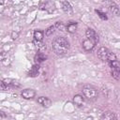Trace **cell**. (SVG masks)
I'll return each instance as SVG.
<instances>
[{"label": "cell", "mask_w": 120, "mask_h": 120, "mask_svg": "<svg viewBox=\"0 0 120 120\" xmlns=\"http://www.w3.org/2000/svg\"><path fill=\"white\" fill-rule=\"evenodd\" d=\"M52 49L57 55L65 54L69 49V42L64 37H57L52 43Z\"/></svg>", "instance_id": "cell-1"}, {"label": "cell", "mask_w": 120, "mask_h": 120, "mask_svg": "<svg viewBox=\"0 0 120 120\" xmlns=\"http://www.w3.org/2000/svg\"><path fill=\"white\" fill-rule=\"evenodd\" d=\"M98 57L100 60H102V61H108L109 63L116 60V55L113 52H110L105 47H101V48L98 49Z\"/></svg>", "instance_id": "cell-2"}, {"label": "cell", "mask_w": 120, "mask_h": 120, "mask_svg": "<svg viewBox=\"0 0 120 120\" xmlns=\"http://www.w3.org/2000/svg\"><path fill=\"white\" fill-rule=\"evenodd\" d=\"M82 91L83 96L86 98H88V99H95L98 97V94L97 88H95L94 86L89 85V84L84 85L82 87Z\"/></svg>", "instance_id": "cell-3"}, {"label": "cell", "mask_w": 120, "mask_h": 120, "mask_svg": "<svg viewBox=\"0 0 120 120\" xmlns=\"http://www.w3.org/2000/svg\"><path fill=\"white\" fill-rule=\"evenodd\" d=\"M85 36L87 38V39L91 40L92 42H94L95 44H97L98 42V35L97 34V32L91 28H88L85 31Z\"/></svg>", "instance_id": "cell-4"}, {"label": "cell", "mask_w": 120, "mask_h": 120, "mask_svg": "<svg viewBox=\"0 0 120 120\" xmlns=\"http://www.w3.org/2000/svg\"><path fill=\"white\" fill-rule=\"evenodd\" d=\"M39 8L43 10H46L48 12H52L55 9V6L54 3H52V1H46V2H41Z\"/></svg>", "instance_id": "cell-5"}, {"label": "cell", "mask_w": 120, "mask_h": 120, "mask_svg": "<svg viewBox=\"0 0 120 120\" xmlns=\"http://www.w3.org/2000/svg\"><path fill=\"white\" fill-rule=\"evenodd\" d=\"M35 96H36V92H35V90H33V89L27 88V89H24V90L22 91V97L23 98H25V99H31V98H33Z\"/></svg>", "instance_id": "cell-6"}, {"label": "cell", "mask_w": 120, "mask_h": 120, "mask_svg": "<svg viewBox=\"0 0 120 120\" xmlns=\"http://www.w3.org/2000/svg\"><path fill=\"white\" fill-rule=\"evenodd\" d=\"M95 45H96V44H95L94 42H92L91 40H89V39H87V38L82 41V48H83L84 51H86V52L92 51V50L94 49Z\"/></svg>", "instance_id": "cell-7"}, {"label": "cell", "mask_w": 120, "mask_h": 120, "mask_svg": "<svg viewBox=\"0 0 120 120\" xmlns=\"http://www.w3.org/2000/svg\"><path fill=\"white\" fill-rule=\"evenodd\" d=\"M38 102L40 105H42L43 107H45V108H48V107H50L52 105V100L50 98H46V97H39L38 98Z\"/></svg>", "instance_id": "cell-8"}, {"label": "cell", "mask_w": 120, "mask_h": 120, "mask_svg": "<svg viewBox=\"0 0 120 120\" xmlns=\"http://www.w3.org/2000/svg\"><path fill=\"white\" fill-rule=\"evenodd\" d=\"M60 5L62 7V9L65 13H71L72 12V7L68 1H60Z\"/></svg>", "instance_id": "cell-9"}, {"label": "cell", "mask_w": 120, "mask_h": 120, "mask_svg": "<svg viewBox=\"0 0 120 120\" xmlns=\"http://www.w3.org/2000/svg\"><path fill=\"white\" fill-rule=\"evenodd\" d=\"M101 120H117V116L113 112H106L102 114Z\"/></svg>", "instance_id": "cell-10"}, {"label": "cell", "mask_w": 120, "mask_h": 120, "mask_svg": "<svg viewBox=\"0 0 120 120\" xmlns=\"http://www.w3.org/2000/svg\"><path fill=\"white\" fill-rule=\"evenodd\" d=\"M67 31L68 32V33H75L76 32V30H77V28H78V23L76 22H69L68 23V25H67Z\"/></svg>", "instance_id": "cell-11"}, {"label": "cell", "mask_w": 120, "mask_h": 120, "mask_svg": "<svg viewBox=\"0 0 120 120\" xmlns=\"http://www.w3.org/2000/svg\"><path fill=\"white\" fill-rule=\"evenodd\" d=\"M46 59H47V55H46L45 53H43V52H38V53L35 55V57H34V60H35L36 64H38V65L39 63L45 61Z\"/></svg>", "instance_id": "cell-12"}, {"label": "cell", "mask_w": 120, "mask_h": 120, "mask_svg": "<svg viewBox=\"0 0 120 120\" xmlns=\"http://www.w3.org/2000/svg\"><path fill=\"white\" fill-rule=\"evenodd\" d=\"M39 66L38 65V64H36V65H34L32 68H31V69L29 70V72H28V76L29 77H36V76H38V73H39Z\"/></svg>", "instance_id": "cell-13"}, {"label": "cell", "mask_w": 120, "mask_h": 120, "mask_svg": "<svg viewBox=\"0 0 120 120\" xmlns=\"http://www.w3.org/2000/svg\"><path fill=\"white\" fill-rule=\"evenodd\" d=\"M73 102L75 105H77L78 107H82L83 106V103H84V99L82 98V96L81 95H75L73 97Z\"/></svg>", "instance_id": "cell-14"}, {"label": "cell", "mask_w": 120, "mask_h": 120, "mask_svg": "<svg viewBox=\"0 0 120 120\" xmlns=\"http://www.w3.org/2000/svg\"><path fill=\"white\" fill-rule=\"evenodd\" d=\"M44 38V32L41 30H36L34 32V40L38 42H41Z\"/></svg>", "instance_id": "cell-15"}, {"label": "cell", "mask_w": 120, "mask_h": 120, "mask_svg": "<svg viewBox=\"0 0 120 120\" xmlns=\"http://www.w3.org/2000/svg\"><path fill=\"white\" fill-rule=\"evenodd\" d=\"M2 82L4 83V85L6 86V88L10 87V86H20V84H18L17 82H15L12 79H4L2 81Z\"/></svg>", "instance_id": "cell-16"}, {"label": "cell", "mask_w": 120, "mask_h": 120, "mask_svg": "<svg viewBox=\"0 0 120 120\" xmlns=\"http://www.w3.org/2000/svg\"><path fill=\"white\" fill-rule=\"evenodd\" d=\"M110 11H111L113 15H115V16H119V14H120L119 8H118V6H117L116 4H114V3H112V4L110 6Z\"/></svg>", "instance_id": "cell-17"}, {"label": "cell", "mask_w": 120, "mask_h": 120, "mask_svg": "<svg viewBox=\"0 0 120 120\" xmlns=\"http://www.w3.org/2000/svg\"><path fill=\"white\" fill-rule=\"evenodd\" d=\"M55 31V26L54 25H51L50 27L47 28V30L45 31V36L46 37H50L51 35H52Z\"/></svg>", "instance_id": "cell-18"}, {"label": "cell", "mask_w": 120, "mask_h": 120, "mask_svg": "<svg viewBox=\"0 0 120 120\" xmlns=\"http://www.w3.org/2000/svg\"><path fill=\"white\" fill-rule=\"evenodd\" d=\"M112 75L115 80H119L120 76V69L119 68H112Z\"/></svg>", "instance_id": "cell-19"}, {"label": "cell", "mask_w": 120, "mask_h": 120, "mask_svg": "<svg viewBox=\"0 0 120 120\" xmlns=\"http://www.w3.org/2000/svg\"><path fill=\"white\" fill-rule=\"evenodd\" d=\"M109 64H110V67L112 68H119L120 69V64H119V62L117 60L112 61V62H110Z\"/></svg>", "instance_id": "cell-20"}, {"label": "cell", "mask_w": 120, "mask_h": 120, "mask_svg": "<svg viewBox=\"0 0 120 120\" xmlns=\"http://www.w3.org/2000/svg\"><path fill=\"white\" fill-rule=\"evenodd\" d=\"M54 26H55V28H57V29L61 30V31H64V29H65L63 22H56L55 24H54Z\"/></svg>", "instance_id": "cell-21"}, {"label": "cell", "mask_w": 120, "mask_h": 120, "mask_svg": "<svg viewBox=\"0 0 120 120\" xmlns=\"http://www.w3.org/2000/svg\"><path fill=\"white\" fill-rule=\"evenodd\" d=\"M96 12L98 13V15L102 20H107V19H108V17L106 16V14H105L104 12H101L100 10H98V9H96Z\"/></svg>", "instance_id": "cell-22"}, {"label": "cell", "mask_w": 120, "mask_h": 120, "mask_svg": "<svg viewBox=\"0 0 120 120\" xmlns=\"http://www.w3.org/2000/svg\"><path fill=\"white\" fill-rule=\"evenodd\" d=\"M7 58V52H0V61H4Z\"/></svg>", "instance_id": "cell-23"}, {"label": "cell", "mask_w": 120, "mask_h": 120, "mask_svg": "<svg viewBox=\"0 0 120 120\" xmlns=\"http://www.w3.org/2000/svg\"><path fill=\"white\" fill-rule=\"evenodd\" d=\"M18 36H19V33H18V32L13 31V32L11 33V38H12V39H16V38H18Z\"/></svg>", "instance_id": "cell-24"}, {"label": "cell", "mask_w": 120, "mask_h": 120, "mask_svg": "<svg viewBox=\"0 0 120 120\" xmlns=\"http://www.w3.org/2000/svg\"><path fill=\"white\" fill-rule=\"evenodd\" d=\"M0 116H2V117H6V116H7V114H6V113H4V112L0 111Z\"/></svg>", "instance_id": "cell-25"}, {"label": "cell", "mask_w": 120, "mask_h": 120, "mask_svg": "<svg viewBox=\"0 0 120 120\" xmlns=\"http://www.w3.org/2000/svg\"><path fill=\"white\" fill-rule=\"evenodd\" d=\"M1 4H2V2H0V5H1Z\"/></svg>", "instance_id": "cell-26"}]
</instances>
